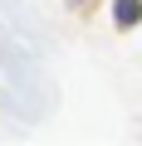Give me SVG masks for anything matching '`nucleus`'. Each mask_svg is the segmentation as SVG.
<instances>
[{"mask_svg": "<svg viewBox=\"0 0 142 146\" xmlns=\"http://www.w3.org/2000/svg\"><path fill=\"white\" fill-rule=\"evenodd\" d=\"M113 20H118V29H132L142 20V0H113Z\"/></svg>", "mask_w": 142, "mask_h": 146, "instance_id": "nucleus-1", "label": "nucleus"}]
</instances>
